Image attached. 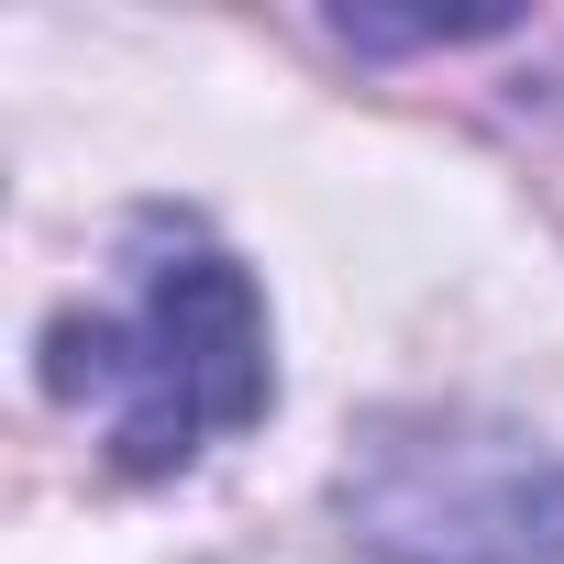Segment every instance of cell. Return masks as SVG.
<instances>
[{"instance_id":"6da1fadb","label":"cell","mask_w":564,"mask_h":564,"mask_svg":"<svg viewBox=\"0 0 564 564\" xmlns=\"http://www.w3.org/2000/svg\"><path fill=\"white\" fill-rule=\"evenodd\" d=\"M45 388L67 410H100V443L122 476H177L221 432H254L276 410V355H265V300L243 254H221L177 210H144L133 300L67 311L45 333Z\"/></svg>"},{"instance_id":"7a4b0ae2","label":"cell","mask_w":564,"mask_h":564,"mask_svg":"<svg viewBox=\"0 0 564 564\" xmlns=\"http://www.w3.org/2000/svg\"><path fill=\"white\" fill-rule=\"evenodd\" d=\"M333 509L366 564H564V454L498 410H377Z\"/></svg>"}]
</instances>
